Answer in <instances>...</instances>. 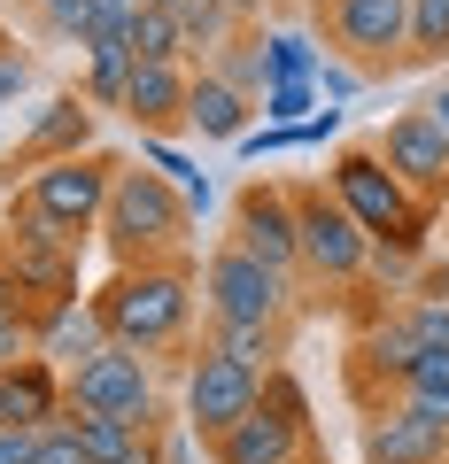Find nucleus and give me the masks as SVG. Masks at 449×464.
Masks as SVG:
<instances>
[{
  "mask_svg": "<svg viewBox=\"0 0 449 464\" xmlns=\"http://www.w3.org/2000/svg\"><path fill=\"white\" fill-rule=\"evenodd\" d=\"M194 310H201V279H194V256L179 264H117L109 286L93 295V317L109 341L140 348L155 364H179L186 372V333H194Z\"/></svg>",
  "mask_w": 449,
  "mask_h": 464,
  "instance_id": "f257e3e1",
  "label": "nucleus"
},
{
  "mask_svg": "<svg viewBox=\"0 0 449 464\" xmlns=\"http://www.w3.org/2000/svg\"><path fill=\"white\" fill-rule=\"evenodd\" d=\"M93 232H101V248L117 256V264H179V256L194 248V209H186V194L163 170L124 163Z\"/></svg>",
  "mask_w": 449,
  "mask_h": 464,
  "instance_id": "f03ea898",
  "label": "nucleus"
},
{
  "mask_svg": "<svg viewBox=\"0 0 449 464\" xmlns=\"http://www.w3.org/2000/svg\"><path fill=\"white\" fill-rule=\"evenodd\" d=\"M78 256H85V240H78V232H63L32 194H24V186L0 201V271H8V279H16L24 295L39 302V310L85 302V286H78Z\"/></svg>",
  "mask_w": 449,
  "mask_h": 464,
  "instance_id": "7ed1b4c3",
  "label": "nucleus"
},
{
  "mask_svg": "<svg viewBox=\"0 0 449 464\" xmlns=\"http://www.w3.org/2000/svg\"><path fill=\"white\" fill-rule=\"evenodd\" d=\"M295 248L310 295H356L372 271V232L333 201V186H295Z\"/></svg>",
  "mask_w": 449,
  "mask_h": 464,
  "instance_id": "20e7f679",
  "label": "nucleus"
},
{
  "mask_svg": "<svg viewBox=\"0 0 449 464\" xmlns=\"http://www.w3.org/2000/svg\"><path fill=\"white\" fill-rule=\"evenodd\" d=\"M201 279V317H240V325H295L302 310V279H279L271 264H256L249 248L217 240L194 264Z\"/></svg>",
  "mask_w": 449,
  "mask_h": 464,
  "instance_id": "39448f33",
  "label": "nucleus"
},
{
  "mask_svg": "<svg viewBox=\"0 0 449 464\" xmlns=\"http://www.w3.org/2000/svg\"><path fill=\"white\" fill-rule=\"evenodd\" d=\"M155 356H140V348L124 341H101L85 364L63 372L70 387V411H101V418H124V426H171L163 418V395H155Z\"/></svg>",
  "mask_w": 449,
  "mask_h": 464,
  "instance_id": "423d86ee",
  "label": "nucleus"
},
{
  "mask_svg": "<svg viewBox=\"0 0 449 464\" xmlns=\"http://www.w3.org/2000/svg\"><path fill=\"white\" fill-rule=\"evenodd\" d=\"M317 39L365 78H395L403 39H411V0H317Z\"/></svg>",
  "mask_w": 449,
  "mask_h": 464,
  "instance_id": "0eeeda50",
  "label": "nucleus"
},
{
  "mask_svg": "<svg viewBox=\"0 0 449 464\" xmlns=\"http://www.w3.org/2000/svg\"><path fill=\"white\" fill-rule=\"evenodd\" d=\"M326 186H333V201H341V209H349L356 225L372 232V240H387L395 225H411V217L426 209V201H418L411 186H403L395 170L380 163V148H372V140H356V148H341V155H333Z\"/></svg>",
  "mask_w": 449,
  "mask_h": 464,
  "instance_id": "6e6552de",
  "label": "nucleus"
},
{
  "mask_svg": "<svg viewBox=\"0 0 449 464\" xmlns=\"http://www.w3.org/2000/svg\"><path fill=\"white\" fill-rule=\"evenodd\" d=\"M117 170H124V155L85 148V155H63V163H39L32 179H24V194H32L63 232H78V240H85V232L101 225V209H109V186H117Z\"/></svg>",
  "mask_w": 449,
  "mask_h": 464,
  "instance_id": "1a4fd4ad",
  "label": "nucleus"
},
{
  "mask_svg": "<svg viewBox=\"0 0 449 464\" xmlns=\"http://www.w3.org/2000/svg\"><path fill=\"white\" fill-rule=\"evenodd\" d=\"M179 395H186V426L201 433V449L217 441L225 426H240V418L264 402V380L256 372H240L233 356H217V348H194L179 372Z\"/></svg>",
  "mask_w": 449,
  "mask_h": 464,
  "instance_id": "9d476101",
  "label": "nucleus"
},
{
  "mask_svg": "<svg viewBox=\"0 0 449 464\" xmlns=\"http://www.w3.org/2000/svg\"><path fill=\"white\" fill-rule=\"evenodd\" d=\"M233 248H249L256 264H271L279 279H302V248H295V186L287 179H249L233 194Z\"/></svg>",
  "mask_w": 449,
  "mask_h": 464,
  "instance_id": "9b49d317",
  "label": "nucleus"
},
{
  "mask_svg": "<svg viewBox=\"0 0 449 464\" xmlns=\"http://www.w3.org/2000/svg\"><path fill=\"white\" fill-rule=\"evenodd\" d=\"M380 148V163L395 170L403 186H411L426 209H449V132L434 124L426 109H403V116H387V132L372 140Z\"/></svg>",
  "mask_w": 449,
  "mask_h": 464,
  "instance_id": "f8f14e48",
  "label": "nucleus"
},
{
  "mask_svg": "<svg viewBox=\"0 0 449 464\" xmlns=\"http://www.w3.org/2000/svg\"><path fill=\"white\" fill-rule=\"evenodd\" d=\"M93 124H101V109L78 93V85L47 93V109H39V116H32V132L16 140L8 170H24V179H32L39 163H63V155H85V148H93Z\"/></svg>",
  "mask_w": 449,
  "mask_h": 464,
  "instance_id": "ddd939ff",
  "label": "nucleus"
},
{
  "mask_svg": "<svg viewBox=\"0 0 449 464\" xmlns=\"http://www.w3.org/2000/svg\"><path fill=\"white\" fill-rule=\"evenodd\" d=\"M356 449H365V464H449V433L426 426L411 402H380V411H365Z\"/></svg>",
  "mask_w": 449,
  "mask_h": 464,
  "instance_id": "4468645a",
  "label": "nucleus"
},
{
  "mask_svg": "<svg viewBox=\"0 0 449 464\" xmlns=\"http://www.w3.org/2000/svg\"><path fill=\"white\" fill-rule=\"evenodd\" d=\"M317 433L302 426V418H287L279 402H256L240 426H225L210 441V464H287V457H302Z\"/></svg>",
  "mask_w": 449,
  "mask_h": 464,
  "instance_id": "2eb2a0df",
  "label": "nucleus"
},
{
  "mask_svg": "<svg viewBox=\"0 0 449 464\" xmlns=\"http://www.w3.org/2000/svg\"><path fill=\"white\" fill-rule=\"evenodd\" d=\"M70 418V387H63V364L47 356H16L0 364V426H63Z\"/></svg>",
  "mask_w": 449,
  "mask_h": 464,
  "instance_id": "dca6fc26",
  "label": "nucleus"
},
{
  "mask_svg": "<svg viewBox=\"0 0 449 464\" xmlns=\"http://www.w3.org/2000/svg\"><path fill=\"white\" fill-rule=\"evenodd\" d=\"M186 85H194L186 63H132V93H124L132 132H163L171 140L186 124Z\"/></svg>",
  "mask_w": 449,
  "mask_h": 464,
  "instance_id": "f3484780",
  "label": "nucleus"
},
{
  "mask_svg": "<svg viewBox=\"0 0 449 464\" xmlns=\"http://www.w3.org/2000/svg\"><path fill=\"white\" fill-rule=\"evenodd\" d=\"M249 124H256V93H240L225 70H194V85H186V132L233 148Z\"/></svg>",
  "mask_w": 449,
  "mask_h": 464,
  "instance_id": "a211bd4d",
  "label": "nucleus"
},
{
  "mask_svg": "<svg viewBox=\"0 0 449 464\" xmlns=\"http://www.w3.org/2000/svg\"><path fill=\"white\" fill-rule=\"evenodd\" d=\"M70 433L93 464H171L163 426H124V418H101V411H70Z\"/></svg>",
  "mask_w": 449,
  "mask_h": 464,
  "instance_id": "6ab92c4d",
  "label": "nucleus"
},
{
  "mask_svg": "<svg viewBox=\"0 0 449 464\" xmlns=\"http://www.w3.org/2000/svg\"><path fill=\"white\" fill-rule=\"evenodd\" d=\"M287 333L295 325H240V317H201V348H217V356H233L240 372H279L287 364Z\"/></svg>",
  "mask_w": 449,
  "mask_h": 464,
  "instance_id": "aec40b11",
  "label": "nucleus"
},
{
  "mask_svg": "<svg viewBox=\"0 0 449 464\" xmlns=\"http://www.w3.org/2000/svg\"><path fill=\"white\" fill-rule=\"evenodd\" d=\"M101 341H109V333H101V317H93V295H85V302H63V310L39 317V356H47V364H63V372L85 364Z\"/></svg>",
  "mask_w": 449,
  "mask_h": 464,
  "instance_id": "412c9836",
  "label": "nucleus"
},
{
  "mask_svg": "<svg viewBox=\"0 0 449 464\" xmlns=\"http://www.w3.org/2000/svg\"><path fill=\"white\" fill-rule=\"evenodd\" d=\"M39 302L24 295L8 271H0V364H16V356H39Z\"/></svg>",
  "mask_w": 449,
  "mask_h": 464,
  "instance_id": "4be33fe9",
  "label": "nucleus"
},
{
  "mask_svg": "<svg viewBox=\"0 0 449 464\" xmlns=\"http://www.w3.org/2000/svg\"><path fill=\"white\" fill-rule=\"evenodd\" d=\"M395 402H411L426 426H442V433H449V348H426V356H418Z\"/></svg>",
  "mask_w": 449,
  "mask_h": 464,
  "instance_id": "5701e85b",
  "label": "nucleus"
},
{
  "mask_svg": "<svg viewBox=\"0 0 449 464\" xmlns=\"http://www.w3.org/2000/svg\"><path fill=\"white\" fill-rule=\"evenodd\" d=\"M124 39H132V63H186L179 16H171V8H155V0H140V8H132Z\"/></svg>",
  "mask_w": 449,
  "mask_h": 464,
  "instance_id": "b1692460",
  "label": "nucleus"
},
{
  "mask_svg": "<svg viewBox=\"0 0 449 464\" xmlns=\"http://www.w3.org/2000/svg\"><path fill=\"white\" fill-rule=\"evenodd\" d=\"M449 63V0H411V39H403V70Z\"/></svg>",
  "mask_w": 449,
  "mask_h": 464,
  "instance_id": "393cba45",
  "label": "nucleus"
},
{
  "mask_svg": "<svg viewBox=\"0 0 449 464\" xmlns=\"http://www.w3.org/2000/svg\"><path fill=\"white\" fill-rule=\"evenodd\" d=\"M140 163H148V170H163V179L186 194V209H210V170H194V163H186V155L171 148L163 132H140Z\"/></svg>",
  "mask_w": 449,
  "mask_h": 464,
  "instance_id": "a878e982",
  "label": "nucleus"
},
{
  "mask_svg": "<svg viewBox=\"0 0 449 464\" xmlns=\"http://www.w3.org/2000/svg\"><path fill=\"white\" fill-rule=\"evenodd\" d=\"M256 39H264L271 85L279 78H317V63H326V39H310V32H256Z\"/></svg>",
  "mask_w": 449,
  "mask_h": 464,
  "instance_id": "bb28decb",
  "label": "nucleus"
},
{
  "mask_svg": "<svg viewBox=\"0 0 449 464\" xmlns=\"http://www.w3.org/2000/svg\"><path fill=\"white\" fill-rule=\"evenodd\" d=\"M39 85V63H32V47H24L16 32H0V116L16 109L24 93H32Z\"/></svg>",
  "mask_w": 449,
  "mask_h": 464,
  "instance_id": "cd10ccee",
  "label": "nucleus"
},
{
  "mask_svg": "<svg viewBox=\"0 0 449 464\" xmlns=\"http://www.w3.org/2000/svg\"><path fill=\"white\" fill-rule=\"evenodd\" d=\"M256 101H264V124H302V116H317V78H279Z\"/></svg>",
  "mask_w": 449,
  "mask_h": 464,
  "instance_id": "c85d7f7f",
  "label": "nucleus"
},
{
  "mask_svg": "<svg viewBox=\"0 0 449 464\" xmlns=\"http://www.w3.org/2000/svg\"><path fill=\"white\" fill-rule=\"evenodd\" d=\"M24 16H32L47 39H85V24H93V0H24Z\"/></svg>",
  "mask_w": 449,
  "mask_h": 464,
  "instance_id": "c756f323",
  "label": "nucleus"
},
{
  "mask_svg": "<svg viewBox=\"0 0 449 464\" xmlns=\"http://www.w3.org/2000/svg\"><path fill=\"white\" fill-rule=\"evenodd\" d=\"M403 317H411V333L426 348H449V295H434V286H418L411 302H403Z\"/></svg>",
  "mask_w": 449,
  "mask_h": 464,
  "instance_id": "7c9ffc66",
  "label": "nucleus"
},
{
  "mask_svg": "<svg viewBox=\"0 0 449 464\" xmlns=\"http://www.w3.org/2000/svg\"><path fill=\"white\" fill-rule=\"evenodd\" d=\"M264 402H279V411L287 418H302V426H310V395H302V380H295V372H264Z\"/></svg>",
  "mask_w": 449,
  "mask_h": 464,
  "instance_id": "2f4dec72",
  "label": "nucleus"
},
{
  "mask_svg": "<svg viewBox=\"0 0 449 464\" xmlns=\"http://www.w3.org/2000/svg\"><path fill=\"white\" fill-rule=\"evenodd\" d=\"M356 85H365V70H356V63H341V54L317 63V101H349Z\"/></svg>",
  "mask_w": 449,
  "mask_h": 464,
  "instance_id": "473e14b6",
  "label": "nucleus"
},
{
  "mask_svg": "<svg viewBox=\"0 0 449 464\" xmlns=\"http://www.w3.org/2000/svg\"><path fill=\"white\" fill-rule=\"evenodd\" d=\"M326 140H341V109H333V101H326L317 116H302V124H295V148H326Z\"/></svg>",
  "mask_w": 449,
  "mask_h": 464,
  "instance_id": "72a5a7b5",
  "label": "nucleus"
},
{
  "mask_svg": "<svg viewBox=\"0 0 449 464\" xmlns=\"http://www.w3.org/2000/svg\"><path fill=\"white\" fill-rule=\"evenodd\" d=\"M0 464H39V433L32 426H0Z\"/></svg>",
  "mask_w": 449,
  "mask_h": 464,
  "instance_id": "f704fd0d",
  "label": "nucleus"
},
{
  "mask_svg": "<svg viewBox=\"0 0 449 464\" xmlns=\"http://www.w3.org/2000/svg\"><path fill=\"white\" fill-rule=\"evenodd\" d=\"M418 109H426V116H434V124H442V132H449V78H442V85H434V93H426V101H418Z\"/></svg>",
  "mask_w": 449,
  "mask_h": 464,
  "instance_id": "c9c22d12",
  "label": "nucleus"
},
{
  "mask_svg": "<svg viewBox=\"0 0 449 464\" xmlns=\"http://www.w3.org/2000/svg\"><path fill=\"white\" fill-rule=\"evenodd\" d=\"M225 8H233V24H240V32H249V24L264 16V0H225Z\"/></svg>",
  "mask_w": 449,
  "mask_h": 464,
  "instance_id": "e433bc0d",
  "label": "nucleus"
},
{
  "mask_svg": "<svg viewBox=\"0 0 449 464\" xmlns=\"http://www.w3.org/2000/svg\"><path fill=\"white\" fill-rule=\"evenodd\" d=\"M140 0H93V16H132Z\"/></svg>",
  "mask_w": 449,
  "mask_h": 464,
  "instance_id": "4c0bfd02",
  "label": "nucleus"
},
{
  "mask_svg": "<svg viewBox=\"0 0 449 464\" xmlns=\"http://www.w3.org/2000/svg\"><path fill=\"white\" fill-rule=\"evenodd\" d=\"M287 464H333V457H326V449L310 441V449H302V457H287Z\"/></svg>",
  "mask_w": 449,
  "mask_h": 464,
  "instance_id": "58836bf2",
  "label": "nucleus"
},
{
  "mask_svg": "<svg viewBox=\"0 0 449 464\" xmlns=\"http://www.w3.org/2000/svg\"><path fill=\"white\" fill-rule=\"evenodd\" d=\"M0 201H8V163H0Z\"/></svg>",
  "mask_w": 449,
  "mask_h": 464,
  "instance_id": "ea45409f",
  "label": "nucleus"
},
{
  "mask_svg": "<svg viewBox=\"0 0 449 464\" xmlns=\"http://www.w3.org/2000/svg\"><path fill=\"white\" fill-rule=\"evenodd\" d=\"M0 124H8V116H0Z\"/></svg>",
  "mask_w": 449,
  "mask_h": 464,
  "instance_id": "a19ab883",
  "label": "nucleus"
}]
</instances>
